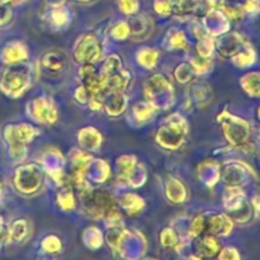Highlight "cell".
<instances>
[{
	"label": "cell",
	"instance_id": "5",
	"mask_svg": "<svg viewBox=\"0 0 260 260\" xmlns=\"http://www.w3.org/2000/svg\"><path fill=\"white\" fill-rule=\"evenodd\" d=\"M101 55L102 50L98 38L91 35V33L84 35L76 42L75 50H74V57L78 62L93 63L94 61L101 57Z\"/></svg>",
	"mask_w": 260,
	"mask_h": 260
},
{
	"label": "cell",
	"instance_id": "19",
	"mask_svg": "<svg viewBox=\"0 0 260 260\" xmlns=\"http://www.w3.org/2000/svg\"><path fill=\"white\" fill-rule=\"evenodd\" d=\"M190 66H192L193 71L197 74H205L210 70L211 61L210 58L206 57H193V60L190 61Z\"/></svg>",
	"mask_w": 260,
	"mask_h": 260
},
{
	"label": "cell",
	"instance_id": "22",
	"mask_svg": "<svg viewBox=\"0 0 260 260\" xmlns=\"http://www.w3.org/2000/svg\"><path fill=\"white\" fill-rule=\"evenodd\" d=\"M193 73H194V71H193L190 63L189 65H188V63H182V65H179L177 68L175 75H177L178 81H180V83H187V81L190 80Z\"/></svg>",
	"mask_w": 260,
	"mask_h": 260
},
{
	"label": "cell",
	"instance_id": "9",
	"mask_svg": "<svg viewBox=\"0 0 260 260\" xmlns=\"http://www.w3.org/2000/svg\"><path fill=\"white\" fill-rule=\"evenodd\" d=\"M42 65L46 70L51 71V73H60L66 66L65 56L61 52L51 51L42 57Z\"/></svg>",
	"mask_w": 260,
	"mask_h": 260
},
{
	"label": "cell",
	"instance_id": "13",
	"mask_svg": "<svg viewBox=\"0 0 260 260\" xmlns=\"http://www.w3.org/2000/svg\"><path fill=\"white\" fill-rule=\"evenodd\" d=\"M167 194L169 200H172L175 203L184 202L185 197H187V192H185V188L183 187L182 183L177 179H173V178H170L167 184Z\"/></svg>",
	"mask_w": 260,
	"mask_h": 260
},
{
	"label": "cell",
	"instance_id": "14",
	"mask_svg": "<svg viewBox=\"0 0 260 260\" xmlns=\"http://www.w3.org/2000/svg\"><path fill=\"white\" fill-rule=\"evenodd\" d=\"M137 62L141 66L146 69H154L157 63V57H159V53L156 50H152V48L145 47L142 50H140L137 52Z\"/></svg>",
	"mask_w": 260,
	"mask_h": 260
},
{
	"label": "cell",
	"instance_id": "32",
	"mask_svg": "<svg viewBox=\"0 0 260 260\" xmlns=\"http://www.w3.org/2000/svg\"><path fill=\"white\" fill-rule=\"evenodd\" d=\"M22 2H24V0H12V3H14V4H19Z\"/></svg>",
	"mask_w": 260,
	"mask_h": 260
},
{
	"label": "cell",
	"instance_id": "33",
	"mask_svg": "<svg viewBox=\"0 0 260 260\" xmlns=\"http://www.w3.org/2000/svg\"><path fill=\"white\" fill-rule=\"evenodd\" d=\"M0 194H2V185H0Z\"/></svg>",
	"mask_w": 260,
	"mask_h": 260
},
{
	"label": "cell",
	"instance_id": "29",
	"mask_svg": "<svg viewBox=\"0 0 260 260\" xmlns=\"http://www.w3.org/2000/svg\"><path fill=\"white\" fill-rule=\"evenodd\" d=\"M75 98H76V101L79 102V103H81V104H86V103H88L89 95H88V91H86L85 86L80 85L78 89H76Z\"/></svg>",
	"mask_w": 260,
	"mask_h": 260
},
{
	"label": "cell",
	"instance_id": "16",
	"mask_svg": "<svg viewBox=\"0 0 260 260\" xmlns=\"http://www.w3.org/2000/svg\"><path fill=\"white\" fill-rule=\"evenodd\" d=\"M155 113V107L152 104L142 102V103H137L134 107V116L139 122H146L150 118H152Z\"/></svg>",
	"mask_w": 260,
	"mask_h": 260
},
{
	"label": "cell",
	"instance_id": "26",
	"mask_svg": "<svg viewBox=\"0 0 260 260\" xmlns=\"http://www.w3.org/2000/svg\"><path fill=\"white\" fill-rule=\"evenodd\" d=\"M172 46L177 50H188L189 47V43H188L187 38H185L184 33L183 32H177L174 36H173L172 41H170Z\"/></svg>",
	"mask_w": 260,
	"mask_h": 260
},
{
	"label": "cell",
	"instance_id": "27",
	"mask_svg": "<svg viewBox=\"0 0 260 260\" xmlns=\"http://www.w3.org/2000/svg\"><path fill=\"white\" fill-rule=\"evenodd\" d=\"M118 7L124 14H134L139 9L137 0H118Z\"/></svg>",
	"mask_w": 260,
	"mask_h": 260
},
{
	"label": "cell",
	"instance_id": "11",
	"mask_svg": "<svg viewBox=\"0 0 260 260\" xmlns=\"http://www.w3.org/2000/svg\"><path fill=\"white\" fill-rule=\"evenodd\" d=\"M27 235H28V223L25 220L14 221L7 231L8 241H12V243H19V241L24 240Z\"/></svg>",
	"mask_w": 260,
	"mask_h": 260
},
{
	"label": "cell",
	"instance_id": "25",
	"mask_svg": "<svg viewBox=\"0 0 260 260\" xmlns=\"http://www.w3.org/2000/svg\"><path fill=\"white\" fill-rule=\"evenodd\" d=\"M129 33H131V30H129L128 24L124 22L117 23L113 27V29H112V36L117 38V40H126Z\"/></svg>",
	"mask_w": 260,
	"mask_h": 260
},
{
	"label": "cell",
	"instance_id": "30",
	"mask_svg": "<svg viewBox=\"0 0 260 260\" xmlns=\"http://www.w3.org/2000/svg\"><path fill=\"white\" fill-rule=\"evenodd\" d=\"M220 260H239L238 253H236L234 249H225V250L221 253Z\"/></svg>",
	"mask_w": 260,
	"mask_h": 260
},
{
	"label": "cell",
	"instance_id": "24",
	"mask_svg": "<svg viewBox=\"0 0 260 260\" xmlns=\"http://www.w3.org/2000/svg\"><path fill=\"white\" fill-rule=\"evenodd\" d=\"M42 246L47 253H57L61 249V241L60 239H57L56 236L51 235L47 236V238L43 240Z\"/></svg>",
	"mask_w": 260,
	"mask_h": 260
},
{
	"label": "cell",
	"instance_id": "1",
	"mask_svg": "<svg viewBox=\"0 0 260 260\" xmlns=\"http://www.w3.org/2000/svg\"><path fill=\"white\" fill-rule=\"evenodd\" d=\"M40 135L36 127L28 123L8 124L4 128V139L9 145V155L14 161H22L27 156L25 145L33 141Z\"/></svg>",
	"mask_w": 260,
	"mask_h": 260
},
{
	"label": "cell",
	"instance_id": "28",
	"mask_svg": "<svg viewBox=\"0 0 260 260\" xmlns=\"http://www.w3.org/2000/svg\"><path fill=\"white\" fill-rule=\"evenodd\" d=\"M155 10L161 15H168L172 13V5L168 0H157L155 3Z\"/></svg>",
	"mask_w": 260,
	"mask_h": 260
},
{
	"label": "cell",
	"instance_id": "23",
	"mask_svg": "<svg viewBox=\"0 0 260 260\" xmlns=\"http://www.w3.org/2000/svg\"><path fill=\"white\" fill-rule=\"evenodd\" d=\"M161 244L165 248H174L178 244V236L172 229H165L161 233Z\"/></svg>",
	"mask_w": 260,
	"mask_h": 260
},
{
	"label": "cell",
	"instance_id": "12",
	"mask_svg": "<svg viewBox=\"0 0 260 260\" xmlns=\"http://www.w3.org/2000/svg\"><path fill=\"white\" fill-rule=\"evenodd\" d=\"M121 206L129 215H135V213L141 212L142 208L145 207V203L141 197H139L137 194H134V193H128V194H124L122 197Z\"/></svg>",
	"mask_w": 260,
	"mask_h": 260
},
{
	"label": "cell",
	"instance_id": "10",
	"mask_svg": "<svg viewBox=\"0 0 260 260\" xmlns=\"http://www.w3.org/2000/svg\"><path fill=\"white\" fill-rule=\"evenodd\" d=\"M197 251L205 258H212L220 251V244L213 236H205L197 243Z\"/></svg>",
	"mask_w": 260,
	"mask_h": 260
},
{
	"label": "cell",
	"instance_id": "17",
	"mask_svg": "<svg viewBox=\"0 0 260 260\" xmlns=\"http://www.w3.org/2000/svg\"><path fill=\"white\" fill-rule=\"evenodd\" d=\"M50 23L55 28H62L69 23V13L62 7H56L50 14Z\"/></svg>",
	"mask_w": 260,
	"mask_h": 260
},
{
	"label": "cell",
	"instance_id": "2",
	"mask_svg": "<svg viewBox=\"0 0 260 260\" xmlns=\"http://www.w3.org/2000/svg\"><path fill=\"white\" fill-rule=\"evenodd\" d=\"M30 85L29 70L15 63L5 69L0 79V90L9 98H19Z\"/></svg>",
	"mask_w": 260,
	"mask_h": 260
},
{
	"label": "cell",
	"instance_id": "15",
	"mask_svg": "<svg viewBox=\"0 0 260 260\" xmlns=\"http://www.w3.org/2000/svg\"><path fill=\"white\" fill-rule=\"evenodd\" d=\"M172 12L178 15H188L197 8V0H172Z\"/></svg>",
	"mask_w": 260,
	"mask_h": 260
},
{
	"label": "cell",
	"instance_id": "21",
	"mask_svg": "<svg viewBox=\"0 0 260 260\" xmlns=\"http://www.w3.org/2000/svg\"><path fill=\"white\" fill-rule=\"evenodd\" d=\"M66 192H62L58 194L57 200H58V205L62 210L65 211H70L75 207V200H74V196L73 193L69 192L70 189H65Z\"/></svg>",
	"mask_w": 260,
	"mask_h": 260
},
{
	"label": "cell",
	"instance_id": "8",
	"mask_svg": "<svg viewBox=\"0 0 260 260\" xmlns=\"http://www.w3.org/2000/svg\"><path fill=\"white\" fill-rule=\"evenodd\" d=\"M231 228L233 223L225 215L213 216L206 225V229H208L212 235H228L231 231Z\"/></svg>",
	"mask_w": 260,
	"mask_h": 260
},
{
	"label": "cell",
	"instance_id": "20",
	"mask_svg": "<svg viewBox=\"0 0 260 260\" xmlns=\"http://www.w3.org/2000/svg\"><path fill=\"white\" fill-rule=\"evenodd\" d=\"M206 225H207V221L205 220V217L198 215L197 217H194V220L192 221L189 235L192 236V238H197V236H200L201 234L206 230Z\"/></svg>",
	"mask_w": 260,
	"mask_h": 260
},
{
	"label": "cell",
	"instance_id": "4",
	"mask_svg": "<svg viewBox=\"0 0 260 260\" xmlns=\"http://www.w3.org/2000/svg\"><path fill=\"white\" fill-rule=\"evenodd\" d=\"M27 113L33 121L42 124H53L57 122V109L53 102L46 96L35 98L27 106Z\"/></svg>",
	"mask_w": 260,
	"mask_h": 260
},
{
	"label": "cell",
	"instance_id": "3",
	"mask_svg": "<svg viewBox=\"0 0 260 260\" xmlns=\"http://www.w3.org/2000/svg\"><path fill=\"white\" fill-rule=\"evenodd\" d=\"M80 197L83 198L84 211L93 218H104L109 211L116 207L111 194L102 190L90 189Z\"/></svg>",
	"mask_w": 260,
	"mask_h": 260
},
{
	"label": "cell",
	"instance_id": "6",
	"mask_svg": "<svg viewBox=\"0 0 260 260\" xmlns=\"http://www.w3.org/2000/svg\"><path fill=\"white\" fill-rule=\"evenodd\" d=\"M2 61L8 65H15V63H20L23 61L27 60L28 57V51L27 47L23 45L22 42H10L3 48L2 51Z\"/></svg>",
	"mask_w": 260,
	"mask_h": 260
},
{
	"label": "cell",
	"instance_id": "31",
	"mask_svg": "<svg viewBox=\"0 0 260 260\" xmlns=\"http://www.w3.org/2000/svg\"><path fill=\"white\" fill-rule=\"evenodd\" d=\"M3 240L8 241V238H7V233H5L4 230V220H3V217L0 216V243H2Z\"/></svg>",
	"mask_w": 260,
	"mask_h": 260
},
{
	"label": "cell",
	"instance_id": "7",
	"mask_svg": "<svg viewBox=\"0 0 260 260\" xmlns=\"http://www.w3.org/2000/svg\"><path fill=\"white\" fill-rule=\"evenodd\" d=\"M103 108L111 116H118L126 108V101L123 98V94L117 93V91H109L103 96Z\"/></svg>",
	"mask_w": 260,
	"mask_h": 260
},
{
	"label": "cell",
	"instance_id": "18",
	"mask_svg": "<svg viewBox=\"0 0 260 260\" xmlns=\"http://www.w3.org/2000/svg\"><path fill=\"white\" fill-rule=\"evenodd\" d=\"M194 99L201 108L207 106L211 99V88L206 84H201L200 86H194Z\"/></svg>",
	"mask_w": 260,
	"mask_h": 260
}]
</instances>
